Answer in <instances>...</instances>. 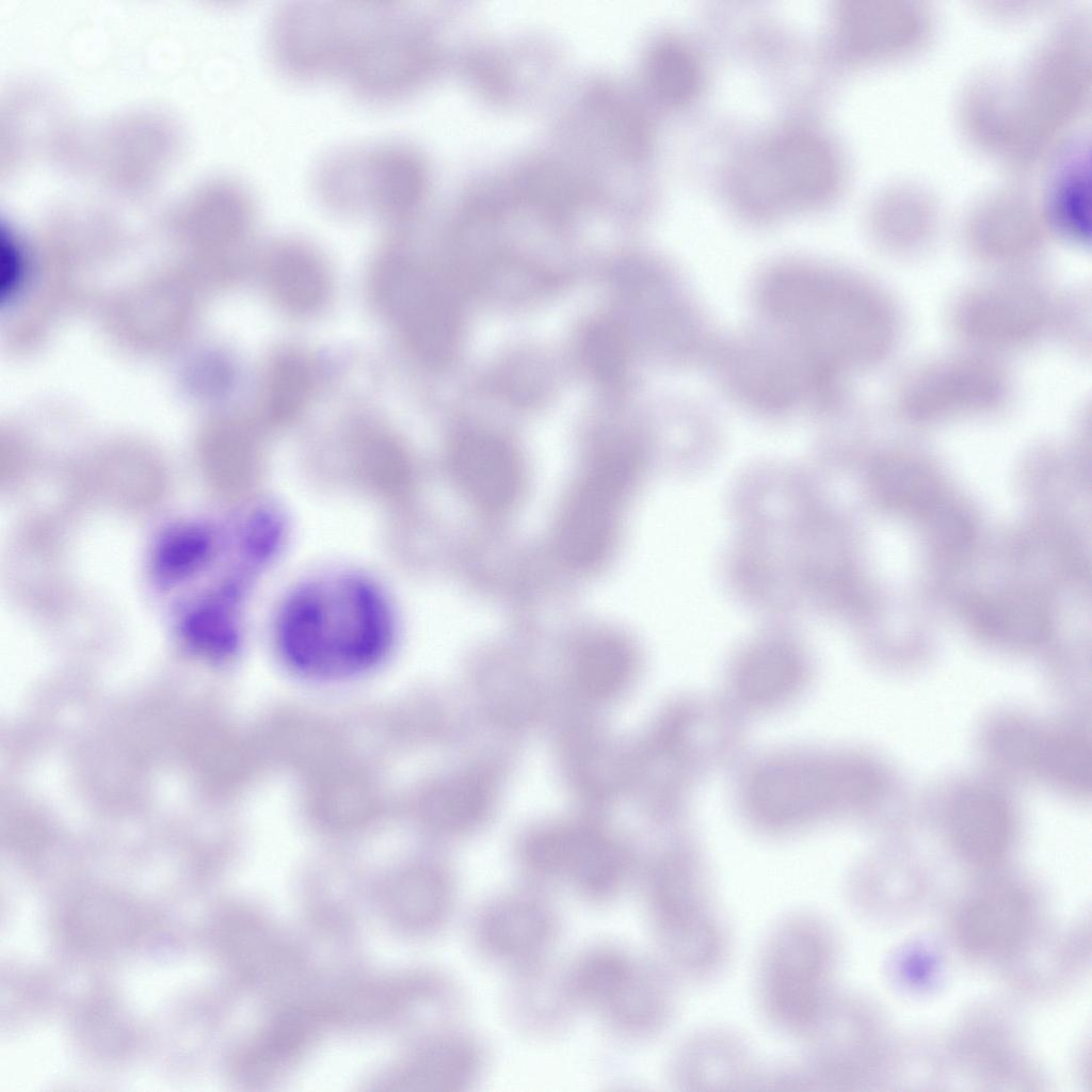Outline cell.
I'll list each match as a JSON object with an SVG mask.
<instances>
[{"label": "cell", "mask_w": 1092, "mask_h": 1092, "mask_svg": "<svg viewBox=\"0 0 1092 1092\" xmlns=\"http://www.w3.org/2000/svg\"><path fill=\"white\" fill-rule=\"evenodd\" d=\"M391 626L383 599L354 578L312 582L288 601L277 642L286 663L311 678L351 677L378 664L388 651Z\"/></svg>", "instance_id": "6da1fadb"}, {"label": "cell", "mask_w": 1092, "mask_h": 1092, "mask_svg": "<svg viewBox=\"0 0 1092 1092\" xmlns=\"http://www.w3.org/2000/svg\"><path fill=\"white\" fill-rule=\"evenodd\" d=\"M656 957L679 982L703 983L725 968L732 937L712 879L698 855L660 856L641 882Z\"/></svg>", "instance_id": "7a4b0ae2"}, {"label": "cell", "mask_w": 1092, "mask_h": 1092, "mask_svg": "<svg viewBox=\"0 0 1092 1092\" xmlns=\"http://www.w3.org/2000/svg\"><path fill=\"white\" fill-rule=\"evenodd\" d=\"M839 941L823 914L798 909L782 915L758 948L753 992L764 1022L797 1039L836 994Z\"/></svg>", "instance_id": "3957f363"}, {"label": "cell", "mask_w": 1092, "mask_h": 1092, "mask_svg": "<svg viewBox=\"0 0 1092 1092\" xmlns=\"http://www.w3.org/2000/svg\"><path fill=\"white\" fill-rule=\"evenodd\" d=\"M564 964L578 1012L592 1014L616 1038L645 1041L671 1023L679 981L656 956L603 942Z\"/></svg>", "instance_id": "277c9868"}, {"label": "cell", "mask_w": 1092, "mask_h": 1092, "mask_svg": "<svg viewBox=\"0 0 1092 1092\" xmlns=\"http://www.w3.org/2000/svg\"><path fill=\"white\" fill-rule=\"evenodd\" d=\"M425 168L408 143L387 141L348 148L324 159L315 175L322 200L344 209L368 208L406 220L424 193Z\"/></svg>", "instance_id": "5b68a950"}, {"label": "cell", "mask_w": 1092, "mask_h": 1092, "mask_svg": "<svg viewBox=\"0 0 1092 1092\" xmlns=\"http://www.w3.org/2000/svg\"><path fill=\"white\" fill-rule=\"evenodd\" d=\"M421 26L410 7L364 3L339 74L357 94L371 99L410 94L425 67Z\"/></svg>", "instance_id": "8992f818"}, {"label": "cell", "mask_w": 1092, "mask_h": 1092, "mask_svg": "<svg viewBox=\"0 0 1092 1092\" xmlns=\"http://www.w3.org/2000/svg\"><path fill=\"white\" fill-rule=\"evenodd\" d=\"M872 768L855 759H782L757 775L752 800L757 814L777 824L805 821L839 806L855 805L878 786Z\"/></svg>", "instance_id": "52a82bcc"}, {"label": "cell", "mask_w": 1092, "mask_h": 1092, "mask_svg": "<svg viewBox=\"0 0 1092 1092\" xmlns=\"http://www.w3.org/2000/svg\"><path fill=\"white\" fill-rule=\"evenodd\" d=\"M790 1062L798 1091L844 1090L862 1083L874 1060V1033L867 1009L841 993L829 1000L797 1038Z\"/></svg>", "instance_id": "ba28073f"}, {"label": "cell", "mask_w": 1092, "mask_h": 1092, "mask_svg": "<svg viewBox=\"0 0 1092 1092\" xmlns=\"http://www.w3.org/2000/svg\"><path fill=\"white\" fill-rule=\"evenodd\" d=\"M562 930L550 892L531 885L497 892L473 913L478 954L509 973L552 958Z\"/></svg>", "instance_id": "9c48e42d"}, {"label": "cell", "mask_w": 1092, "mask_h": 1092, "mask_svg": "<svg viewBox=\"0 0 1092 1092\" xmlns=\"http://www.w3.org/2000/svg\"><path fill=\"white\" fill-rule=\"evenodd\" d=\"M521 862L536 886L556 885L591 905H607L628 886L631 869L624 851L589 834H552L529 840Z\"/></svg>", "instance_id": "30bf717a"}, {"label": "cell", "mask_w": 1092, "mask_h": 1092, "mask_svg": "<svg viewBox=\"0 0 1092 1092\" xmlns=\"http://www.w3.org/2000/svg\"><path fill=\"white\" fill-rule=\"evenodd\" d=\"M1008 395L1003 371L980 355L929 362L909 373L896 394V408L916 421L983 414L1000 407Z\"/></svg>", "instance_id": "8fae6325"}, {"label": "cell", "mask_w": 1092, "mask_h": 1092, "mask_svg": "<svg viewBox=\"0 0 1092 1092\" xmlns=\"http://www.w3.org/2000/svg\"><path fill=\"white\" fill-rule=\"evenodd\" d=\"M374 293L396 320L406 344L422 360L438 364L452 352L455 314L448 294L408 259H384L373 276Z\"/></svg>", "instance_id": "7c38bea8"}, {"label": "cell", "mask_w": 1092, "mask_h": 1092, "mask_svg": "<svg viewBox=\"0 0 1092 1092\" xmlns=\"http://www.w3.org/2000/svg\"><path fill=\"white\" fill-rule=\"evenodd\" d=\"M631 470V457L621 449L606 451L590 464L568 498L558 528V546L567 563L590 566L607 552Z\"/></svg>", "instance_id": "4fadbf2b"}, {"label": "cell", "mask_w": 1092, "mask_h": 1092, "mask_svg": "<svg viewBox=\"0 0 1092 1092\" xmlns=\"http://www.w3.org/2000/svg\"><path fill=\"white\" fill-rule=\"evenodd\" d=\"M1043 291L1032 283L1006 279L963 294L952 309L956 332L985 349H1013L1039 337L1049 316Z\"/></svg>", "instance_id": "5bb4252c"}, {"label": "cell", "mask_w": 1092, "mask_h": 1092, "mask_svg": "<svg viewBox=\"0 0 1092 1092\" xmlns=\"http://www.w3.org/2000/svg\"><path fill=\"white\" fill-rule=\"evenodd\" d=\"M768 1069L741 1034L711 1025L678 1042L670 1056L668 1078L685 1092L765 1090Z\"/></svg>", "instance_id": "9a60e30c"}, {"label": "cell", "mask_w": 1092, "mask_h": 1092, "mask_svg": "<svg viewBox=\"0 0 1092 1092\" xmlns=\"http://www.w3.org/2000/svg\"><path fill=\"white\" fill-rule=\"evenodd\" d=\"M505 1009L513 1025L531 1037L561 1032L578 1012L564 962L553 958L510 973Z\"/></svg>", "instance_id": "2e32d148"}, {"label": "cell", "mask_w": 1092, "mask_h": 1092, "mask_svg": "<svg viewBox=\"0 0 1092 1092\" xmlns=\"http://www.w3.org/2000/svg\"><path fill=\"white\" fill-rule=\"evenodd\" d=\"M1041 219L1031 204L1016 194L994 195L971 215L967 241L983 261L1016 264L1032 256L1042 242Z\"/></svg>", "instance_id": "e0dca14e"}, {"label": "cell", "mask_w": 1092, "mask_h": 1092, "mask_svg": "<svg viewBox=\"0 0 1092 1092\" xmlns=\"http://www.w3.org/2000/svg\"><path fill=\"white\" fill-rule=\"evenodd\" d=\"M452 462L463 491L480 509L502 511L518 497L523 484L519 462L495 436L462 435L454 445Z\"/></svg>", "instance_id": "ac0fdd59"}, {"label": "cell", "mask_w": 1092, "mask_h": 1092, "mask_svg": "<svg viewBox=\"0 0 1092 1092\" xmlns=\"http://www.w3.org/2000/svg\"><path fill=\"white\" fill-rule=\"evenodd\" d=\"M1011 816L1003 800L984 788H968L953 801L949 828L956 845L976 861H989L1008 846Z\"/></svg>", "instance_id": "d6986e66"}, {"label": "cell", "mask_w": 1092, "mask_h": 1092, "mask_svg": "<svg viewBox=\"0 0 1092 1092\" xmlns=\"http://www.w3.org/2000/svg\"><path fill=\"white\" fill-rule=\"evenodd\" d=\"M848 34L863 52L898 55L916 47L926 36L922 10L901 4L850 11Z\"/></svg>", "instance_id": "ffe728a7"}, {"label": "cell", "mask_w": 1092, "mask_h": 1092, "mask_svg": "<svg viewBox=\"0 0 1092 1092\" xmlns=\"http://www.w3.org/2000/svg\"><path fill=\"white\" fill-rule=\"evenodd\" d=\"M1028 908L1018 892H986L974 899L961 918L962 940L968 948L996 951L1013 943L1026 924Z\"/></svg>", "instance_id": "44dd1931"}, {"label": "cell", "mask_w": 1092, "mask_h": 1092, "mask_svg": "<svg viewBox=\"0 0 1092 1092\" xmlns=\"http://www.w3.org/2000/svg\"><path fill=\"white\" fill-rule=\"evenodd\" d=\"M270 288L287 309L306 312L318 307L327 293V275L318 257L305 246L284 244L272 254Z\"/></svg>", "instance_id": "7402d4cb"}, {"label": "cell", "mask_w": 1092, "mask_h": 1092, "mask_svg": "<svg viewBox=\"0 0 1092 1092\" xmlns=\"http://www.w3.org/2000/svg\"><path fill=\"white\" fill-rule=\"evenodd\" d=\"M885 203L880 232L886 246L894 252H909L922 245L932 232L934 210L932 203L916 192L892 193Z\"/></svg>", "instance_id": "603a6c76"}, {"label": "cell", "mask_w": 1092, "mask_h": 1092, "mask_svg": "<svg viewBox=\"0 0 1092 1092\" xmlns=\"http://www.w3.org/2000/svg\"><path fill=\"white\" fill-rule=\"evenodd\" d=\"M1083 161L1071 164L1057 178L1047 203V221L1071 239L1088 237V177Z\"/></svg>", "instance_id": "cb8c5ba5"}, {"label": "cell", "mask_w": 1092, "mask_h": 1092, "mask_svg": "<svg viewBox=\"0 0 1092 1092\" xmlns=\"http://www.w3.org/2000/svg\"><path fill=\"white\" fill-rule=\"evenodd\" d=\"M630 659L626 646L610 637L597 638L587 644L578 659L581 682L592 692L609 693L627 676Z\"/></svg>", "instance_id": "d4e9b609"}, {"label": "cell", "mask_w": 1092, "mask_h": 1092, "mask_svg": "<svg viewBox=\"0 0 1092 1092\" xmlns=\"http://www.w3.org/2000/svg\"><path fill=\"white\" fill-rule=\"evenodd\" d=\"M311 387L307 365L300 357L287 355L273 366L268 382L267 410L271 419L285 421L305 405Z\"/></svg>", "instance_id": "484cf974"}, {"label": "cell", "mask_w": 1092, "mask_h": 1092, "mask_svg": "<svg viewBox=\"0 0 1092 1092\" xmlns=\"http://www.w3.org/2000/svg\"><path fill=\"white\" fill-rule=\"evenodd\" d=\"M183 633L194 646L215 656L229 655L238 645L234 622L226 612L215 607L191 613L184 621Z\"/></svg>", "instance_id": "4316f807"}, {"label": "cell", "mask_w": 1092, "mask_h": 1092, "mask_svg": "<svg viewBox=\"0 0 1092 1092\" xmlns=\"http://www.w3.org/2000/svg\"><path fill=\"white\" fill-rule=\"evenodd\" d=\"M209 540L204 532L184 529L173 533L163 541L156 557L159 574L167 579H177L193 572L209 552Z\"/></svg>", "instance_id": "83f0119b"}, {"label": "cell", "mask_w": 1092, "mask_h": 1092, "mask_svg": "<svg viewBox=\"0 0 1092 1092\" xmlns=\"http://www.w3.org/2000/svg\"><path fill=\"white\" fill-rule=\"evenodd\" d=\"M759 661L745 668L741 676V688L749 698L757 703H771L794 688L799 674L788 661Z\"/></svg>", "instance_id": "f1b7e54d"}]
</instances>
